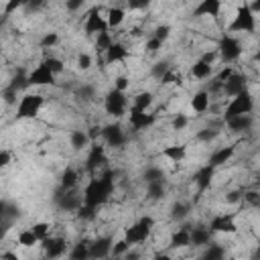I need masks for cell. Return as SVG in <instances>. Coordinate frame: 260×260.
Returning a JSON list of instances; mask_svg holds the SVG:
<instances>
[{
    "mask_svg": "<svg viewBox=\"0 0 260 260\" xmlns=\"http://www.w3.org/2000/svg\"><path fill=\"white\" fill-rule=\"evenodd\" d=\"M258 28V20H256V12L252 10L250 2H244V4H238L234 16H232V22L228 24V32H234V35H254Z\"/></svg>",
    "mask_w": 260,
    "mask_h": 260,
    "instance_id": "cell-1",
    "label": "cell"
},
{
    "mask_svg": "<svg viewBox=\"0 0 260 260\" xmlns=\"http://www.w3.org/2000/svg\"><path fill=\"white\" fill-rule=\"evenodd\" d=\"M154 225H156V219H154L152 215H142V217H138L134 223H130V225L124 228L122 238H124L132 248H134V246H142L144 242L150 240V234H152Z\"/></svg>",
    "mask_w": 260,
    "mask_h": 260,
    "instance_id": "cell-2",
    "label": "cell"
},
{
    "mask_svg": "<svg viewBox=\"0 0 260 260\" xmlns=\"http://www.w3.org/2000/svg\"><path fill=\"white\" fill-rule=\"evenodd\" d=\"M217 51H219V61L221 63H236L246 53L244 43L234 32H228V30L217 39Z\"/></svg>",
    "mask_w": 260,
    "mask_h": 260,
    "instance_id": "cell-3",
    "label": "cell"
},
{
    "mask_svg": "<svg viewBox=\"0 0 260 260\" xmlns=\"http://www.w3.org/2000/svg\"><path fill=\"white\" fill-rule=\"evenodd\" d=\"M45 106V95L43 93H22L18 98V104H16V110H14V118L16 120H35L41 110Z\"/></svg>",
    "mask_w": 260,
    "mask_h": 260,
    "instance_id": "cell-4",
    "label": "cell"
},
{
    "mask_svg": "<svg viewBox=\"0 0 260 260\" xmlns=\"http://www.w3.org/2000/svg\"><path fill=\"white\" fill-rule=\"evenodd\" d=\"M102 108H104V112H106L110 118H114V120L124 118V116L128 114V95H126V91L116 89V87L108 89V91L104 93Z\"/></svg>",
    "mask_w": 260,
    "mask_h": 260,
    "instance_id": "cell-5",
    "label": "cell"
},
{
    "mask_svg": "<svg viewBox=\"0 0 260 260\" xmlns=\"http://www.w3.org/2000/svg\"><path fill=\"white\" fill-rule=\"evenodd\" d=\"M256 108V102H254V95L246 89L234 98H230L223 106V116L221 120H228V118H234V116H242V114H252Z\"/></svg>",
    "mask_w": 260,
    "mask_h": 260,
    "instance_id": "cell-6",
    "label": "cell"
},
{
    "mask_svg": "<svg viewBox=\"0 0 260 260\" xmlns=\"http://www.w3.org/2000/svg\"><path fill=\"white\" fill-rule=\"evenodd\" d=\"M110 30L108 26V20H106V14H102L100 6H93L85 12L83 16V32L87 37H98L100 32H106Z\"/></svg>",
    "mask_w": 260,
    "mask_h": 260,
    "instance_id": "cell-7",
    "label": "cell"
},
{
    "mask_svg": "<svg viewBox=\"0 0 260 260\" xmlns=\"http://www.w3.org/2000/svg\"><path fill=\"white\" fill-rule=\"evenodd\" d=\"M209 230L219 236H238L240 225L236 223V213H215L209 219Z\"/></svg>",
    "mask_w": 260,
    "mask_h": 260,
    "instance_id": "cell-8",
    "label": "cell"
},
{
    "mask_svg": "<svg viewBox=\"0 0 260 260\" xmlns=\"http://www.w3.org/2000/svg\"><path fill=\"white\" fill-rule=\"evenodd\" d=\"M158 116L152 114L150 110L144 112V110H136V108H130L128 110V124L134 132H142V130H150L154 124H156Z\"/></svg>",
    "mask_w": 260,
    "mask_h": 260,
    "instance_id": "cell-9",
    "label": "cell"
},
{
    "mask_svg": "<svg viewBox=\"0 0 260 260\" xmlns=\"http://www.w3.org/2000/svg\"><path fill=\"white\" fill-rule=\"evenodd\" d=\"M26 81H28V87H45V85H55L57 75L45 63H39L32 71L26 73Z\"/></svg>",
    "mask_w": 260,
    "mask_h": 260,
    "instance_id": "cell-10",
    "label": "cell"
},
{
    "mask_svg": "<svg viewBox=\"0 0 260 260\" xmlns=\"http://www.w3.org/2000/svg\"><path fill=\"white\" fill-rule=\"evenodd\" d=\"M128 136L126 132L122 130V126L118 122H112V124H104V130H102V142L110 148H122L126 144Z\"/></svg>",
    "mask_w": 260,
    "mask_h": 260,
    "instance_id": "cell-11",
    "label": "cell"
},
{
    "mask_svg": "<svg viewBox=\"0 0 260 260\" xmlns=\"http://www.w3.org/2000/svg\"><path fill=\"white\" fill-rule=\"evenodd\" d=\"M39 246L43 248V254H45L47 258H59V256H63V254H69V252H67L69 242H67L65 236H55V234H51L49 238L41 240Z\"/></svg>",
    "mask_w": 260,
    "mask_h": 260,
    "instance_id": "cell-12",
    "label": "cell"
},
{
    "mask_svg": "<svg viewBox=\"0 0 260 260\" xmlns=\"http://www.w3.org/2000/svg\"><path fill=\"white\" fill-rule=\"evenodd\" d=\"M236 152H238V146H236V144H223V146L213 148V150L207 154L205 162L211 165L213 169H221L223 165H228V162L236 156Z\"/></svg>",
    "mask_w": 260,
    "mask_h": 260,
    "instance_id": "cell-13",
    "label": "cell"
},
{
    "mask_svg": "<svg viewBox=\"0 0 260 260\" xmlns=\"http://www.w3.org/2000/svg\"><path fill=\"white\" fill-rule=\"evenodd\" d=\"M223 10V0H199L193 8V18H211L217 20Z\"/></svg>",
    "mask_w": 260,
    "mask_h": 260,
    "instance_id": "cell-14",
    "label": "cell"
},
{
    "mask_svg": "<svg viewBox=\"0 0 260 260\" xmlns=\"http://www.w3.org/2000/svg\"><path fill=\"white\" fill-rule=\"evenodd\" d=\"M128 57H130V49H128V45L116 39V41L106 49V53H104V63H106V65L126 63Z\"/></svg>",
    "mask_w": 260,
    "mask_h": 260,
    "instance_id": "cell-15",
    "label": "cell"
},
{
    "mask_svg": "<svg viewBox=\"0 0 260 260\" xmlns=\"http://www.w3.org/2000/svg\"><path fill=\"white\" fill-rule=\"evenodd\" d=\"M187 154H189V146H187L185 142H173V144H167V146L160 148V156H162L165 160L173 162V165L185 162Z\"/></svg>",
    "mask_w": 260,
    "mask_h": 260,
    "instance_id": "cell-16",
    "label": "cell"
},
{
    "mask_svg": "<svg viewBox=\"0 0 260 260\" xmlns=\"http://www.w3.org/2000/svg\"><path fill=\"white\" fill-rule=\"evenodd\" d=\"M112 236H98L89 242V258H106L112 256Z\"/></svg>",
    "mask_w": 260,
    "mask_h": 260,
    "instance_id": "cell-17",
    "label": "cell"
},
{
    "mask_svg": "<svg viewBox=\"0 0 260 260\" xmlns=\"http://www.w3.org/2000/svg\"><path fill=\"white\" fill-rule=\"evenodd\" d=\"M248 89V77L240 71H236L225 83H223V98H234Z\"/></svg>",
    "mask_w": 260,
    "mask_h": 260,
    "instance_id": "cell-18",
    "label": "cell"
},
{
    "mask_svg": "<svg viewBox=\"0 0 260 260\" xmlns=\"http://www.w3.org/2000/svg\"><path fill=\"white\" fill-rule=\"evenodd\" d=\"M189 106H191V110L195 112V114H207L209 112V108H211V93L207 91V89H199V91H195L193 95H191V100H189Z\"/></svg>",
    "mask_w": 260,
    "mask_h": 260,
    "instance_id": "cell-19",
    "label": "cell"
},
{
    "mask_svg": "<svg viewBox=\"0 0 260 260\" xmlns=\"http://www.w3.org/2000/svg\"><path fill=\"white\" fill-rule=\"evenodd\" d=\"M225 128L230 132H250L252 126H254V116L252 114H242V116H234V118H228L223 120Z\"/></svg>",
    "mask_w": 260,
    "mask_h": 260,
    "instance_id": "cell-20",
    "label": "cell"
},
{
    "mask_svg": "<svg viewBox=\"0 0 260 260\" xmlns=\"http://www.w3.org/2000/svg\"><path fill=\"white\" fill-rule=\"evenodd\" d=\"M213 242V232L209 225H191V246L205 248Z\"/></svg>",
    "mask_w": 260,
    "mask_h": 260,
    "instance_id": "cell-21",
    "label": "cell"
},
{
    "mask_svg": "<svg viewBox=\"0 0 260 260\" xmlns=\"http://www.w3.org/2000/svg\"><path fill=\"white\" fill-rule=\"evenodd\" d=\"M79 181H81V173H79V169L67 165V167L63 169V173H61L59 185H61V189H75V187H79Z\"/></svg>",
    "mask_w": 260,
    "mask_h": 260,
    "instance_id": "cell-22",
    "label": "cell"
},
{
    "mask_svg": "<svg viewBox=\"0 0 260 260\" xmlns=\"http://www.w3.org/2000/svg\"><path fill=\"white\" fill-rule=\"evenodd\" d=\"M167 197V179H156L146 183V199L148 201H162Z\"/></svg>",
    "mask_w": 260,
    "mask_h": 260,
    "instance_id": "cell-23",
    "label": "cell"
},
{
    "mask_svg": "<svg viewBox=\"0 0 260 260\" xmlns=\"http://www.w3.org/2000/svg\"><path fill=\"white\" fill-rule=\"evenodd\" d=\"M126 6H110L106 10V20H108V26L110 28H120L124 22H126Z\"/></svg>",
    "mask_w": 260,
    "mask_h": 260,
    "instance_id": "cell-24",
    "label": "cell"
},
{
    "mask_svg": "<svg viewBox=\"0 0 260 260\" xmlns=\"http://www.w3.org/2000/svg\"><path fill=\"white\" fill-rule=\"evenodd\" d=\"M189 215H191V205H189L187 201H181V199H177V201L171 205V209H169V217H171V221H175V223H183Z\"/></svg>",
    "mask_w": 260,
    "mask_h": 260,
    "instance_id": "cell-25",
    "label": "cell"
},
{
    "mask_svg": "<svg viewBox=\"0 0 260 260\" xmlns=\"http://www.w3.org/2000/svg\"><path fill=\"white\" fill-rule=\"evenodd\" d=\"M89 144H91V138H89L87 130L77 128V130L69 132V146L73 150H85V148H89Z\"/></svg>",
    "mask_w": 260,
    "mask_h": 260,
    "instance_id": "cell-26",
    "label": "cell"
},
{
    "mask_svg": "<svg viewBox=\"0 0 260 260\" xmlns=\"http://www.w3.org/2000/svg\"><path fill=\"white\" fill-rule=\"evenodd\" d=\"M189 73H191L193 79L205 81V79H209V77L213 75V65H209V63H205V61H201V59H195V61L191 63Z\"/></svg>",
    "mask_w": 260,
    "mask_h": 260,
    "instance_id": "cell-27",
    "label": "cell"
},
{
    "mask_svg": "<svg viewBox=\"0 0 260 260\" xmlns=\"http://www.w3.org/2000/svg\"><path fill=\"white\" fill-rule=\"evenodd\" d=\"M152 104H154V93H152L150 89H140L138 93H134L130 108H136V110H144V112H148V110L152 108Z\"/></svg>",
    "mask_w": 260,
    "mask_h": 260,
    "instance_id": "cell-28",
    "label": "cell"
},
{
    "mask_svg": "<svg viewBox=\"0 0 260 260\" xmlns=\"http://www.w3.org/2000/svg\"><path fill=\"white\" fill-rule=\"evenodd\" d=\"M16 242H18V246H22V248H35V246L41 244V240H39V236L35 234L32 228L20 230V232L16 234Z\"/></svg>",
    "mask_w": 260,
    "mask_h": 260,
    "instance_id": "cell-29",
    "label": "cell"
},
{
    "mask_svg": "<svg viewBox=\"0 0 260 260\" xmlns=\"http://www.w3.org/2000/svg\"><path fill=\"white\" fill-rule=\"evenodd\" d=\"M41 63H45L55 75H61V73H65V61L61 59V57H57V55H45L43 59H41Z\"/></svg>",
    "mask_w": 260,
    "mask_h": 260,
    "instance_id": "cell-30",
    "label": "cell"
},
{
    "mask_svg": "<svg viewBox=\"0 0 260 260\" xmlns=\"http://www.w3.org/2000/svg\"><path fill=\"white\" fill-rule=\"evenodd\" d=\"M69 258H75V260H83V258H89V242L85 240H79L73 244V248L69 250L67 254Z\"/></svg>",
    "mask_w": 260,
    "mask_h": 260,
    "instance_id": "cell-31",
    "label": "cell"
},
{
    "mask_svg": "<svg viewBox=\"0 0 260 260\" xmlns=\"http://www.w3.org/2000/svg\"><path fill=\"white\" fill-rule=\"evenodd\" d=\"M116 39H114V35L110 32V30H106V32H100L98 37H95V51L100 53V55H104L106 53V49L114 43Z\"/></svg>",
    "mask_w": 260,
    "mask_h": 260,
    "instance_id": "cell-32",
    "label": "cell"
},
{
    "mask_svg": "<svg viewBox=\"0 0 260 260\" xmlns=\"http://www.w3.org/2000/svg\"><path fill=\"white\" fill-rule=\"evenodd\" d=\"M187 126H189V116L187 114H183V112L173 114V118H171V130L173 132H183V130H187Z\"/></svg>",
    "mask_w": 260,
    "mask_h": 260,
    "instance_id": "cell-33",
    "label": "cell"
},
{
    "mask_svg": "<svg viewBox=\"0 0 260 260\" xmlns=\"http://www.w3.org/2000/svg\"><path fill=\"white\" fill-rule=\"evenodd\" d=\"M59 41H61L59 32L49 30V32H45V35L39 39V47H41V49H53L55 45H59Z\"/></svg>",
    "mask_w": 260,
    "mask_h": 260,
    "instance_id": "cell-34",
    "label": "cell"
},
{
    "mask_svg": "<svg viewBox=\"0 0 260 260\" xmlns=\"http://www.w3.org/2000/svg\"><path fill=\"white\" fill-rule=\"evenodd\" d=\"M171 67H173V65H171L167 59L156 61V63L150 67V77H152V79H156V81H160V79H162V75H165V73H167Z\"/></svg>",
    "mask_w": 260,
    "mask_h": 260,
    "instance_id": "cell-35",
    "label": "cell"
},
{
    "mask_svg": "<svg viewBox=\"0 0 260 260\" xmlns=\"http://www.w3.org/2000/svg\"><path fill=\"white\" fill-rule=\"evenodd\" d=\"M162 45H165V43H162L160 39H156L154 35H150V37L146 39V43H144V51H146L148 55H156V53L162 49Z\"/></svg>",
    "mask_w": 260,
    "mask_h": 260,
    "instance_id": "cell-36",
    "label": "cell"
},
{
    "mask_svg": "<svg viewBox=\"0 0 260 260\" xmlns=\"http://www.w3.org/2000/svg\"><path fill=\"white\" fill-rule=\"evenodd\" d=\"M75 63H77V69H79V71H89L91 65H93V59H91L89 53H83V51H81V53H77Z\"/></svg>",
    "mask_w": 260,
    "mask_h": 260,
    "instance_id": "cell-37",
    "label": "cell"
},
{
    "mask_svg": "<svg viewBox=\"0 0 260 260\" xmlns=\"http://www.w3.org/2000/svg\"><path fill=\"white\" fill-rule=\"evenodd\" d=\"M30 228L35 230V234L39 236V240H45V238H49V236L53 234V230H51V223H49V221H37V223H32Z\"/></svg>",
    "mask_w": 260,
    "mask_h": 260,
    "instance_id": "cell-38",
    "label": "cell"
},
{
    "mask_svg": "<svg viewBox=\"0 0 260 260\" xmlns=\"http://www.w3.org/2000/svg\"><path fill=\"white\" fill-rule=\"evenodd\" d=\"M223 254H225V248L217 242H211L209 246H205V252H203L205 258H221Z\"/></svg>",
    "mask_w": 260,
    "mask_h": 260,
    "instance_id": "cell-39",
    "label": "cell"
},
{
    "mask_svg": "<svg viewBox=\"0 0 260 260\" xmlns=\"http://www.w3.org/2000/svg\"><path fill=\"white\" fill-rule=\"evenodd\" d=\"M150 4H152V0H126V2H124L126 10H130V12H140V10H146Z\"/></svg>",
    "mask_w": 260,
    "mask_h": 260,
    "instance_id": "cell-40",
    "label": "cell"
},
{
    "mask_svg": "<svg viewBox=\"0 0 260 260\" xmlns=\"http://www.w3.org/2000/svg\"><path fill=\"white\" fill-rule=\"evenodd\" d=\"M130 248H132V246L122 238V240H118V242L112 244V256H126V254L130 252Z\"/></svg>",
    "mask_w": 260,
    "mask_h": 260,
    "instance_id": "cell-41",
    "label": "cell"
},
{
    "mask_svg": "<svg viewBox=\"0 0 260 260\" xmlns=\"http://www.w3.org/2000/svg\"><path fill=\"white\" fill-rule=\"evenodd\" d=\"M45 8H47V0H28L22 10H24L26 14H37V12L45 10Z\"/></svg>",
    "mask_w": 260,
    "mask_h": 260,
    "instance_id": "cell-42",
    "label": "cell"
},
{
    "mask_svg": "<svg viewBox=\"0 0 260 260\" xmlns=\"http://www.w3.org/2000/svg\"><path fill=\"white\" fill-rule=\"evenodd\" d=\"M26 2H28V0H6V4H4V16L12 14V12L20 10V8H24Z\"/></svg>",
    "mask_w": 260,
    "mask_h": 260,
    "instance_id": "cell-43",
    "label": "cell"
},
{
    "mask_svg": "<svg viewBox=\"0 0 260 260\" xmlns=\"http://www.w3.org/2000/svg\"><path fill=\"white\" fill-rule=\"evenodd\" d=\"M236 71H238V69H234V65H223V67H221V69H219V71H217L213 77H215L217 81L225 83V81H228V79H230V77H232Z\"/></svg>",
    "mask_w": 260,
    "mask_h": 260,
    "instance_id": "cell-44",
    "label": "cell"
},
{
    "mask_svg": "<svg viewBox=\"0 0 260 260\" xmlns=\"http://www.w3.org/2000/svg\"><path fill=\"white\" fill-rule=\"evenodd\" d=\"M150 35H154L156 39H160V41L165 43V41H169V37H171V26H169V24H156Z\"/></svg>",
    "mask_w": 260,
    "mask_h": 260,
    "instance_id": "cell-45",
    "label": "cell"
},
{
    "mask_svg": "<svg viewBox=\"0 0 260 260\" xmlns=\"http://www.w3.org/2000/svg\"><path fill=\"white\" fill-rule=\"evenodd\" d=\"M65 10L69 12V14H75V12H79L83 6H85V0H65Z\"/></svg>",
    "mask_w": 260,
    "mask_h": 260,
    "instance_id": "cell-46",
    "label": "cell"
},
{
    "mask_svg": "<svg viewBox=\"0 0 260 260\" xmlns=\"http://www.w3.org/2000/svg\"><path fill=\"white\" fill-rule=\"evenodd\" d=\"M112 87L122 89V91H128V87H130V77H128V75H116V77H114V85H112Z\"/></svg>",
    "mask_w": 260,
    "mask_h": 260,
    "instance_id": "cell-47",
    "label": "cell"
},
{
    "mask_svg": "<svg viewBox=\"0 0 260 260\" xmlns=\"http://www.w3.org/2000/svg\"><path fill=\"white\" fill-rule=\"evenodd\" d=\"M10 158H12V152L8 148H2V152H0V167L6 169L10 165Z\"/></svg>",
    "mask_w": 260,
    "mask_h": 260,
    "instance_id": "cell-48",
    "label": "cell"
},
{
    "mask_svg": "<svg viewBox=\"0 0 260 260\" xmlns=\"http://www.w3.org/2000/svg\"><path fill=\"white\" fill-rule=\"evenodd\" d=\"M252 59H254L256 63H260V39H258V43H256V49H254V55H252Z\"/></svg>",
    "mask_w": 260,
    "mask_h": 260,
    "instance_id": "cell-49",
    "label": "cell"
},
{
    "mask_svg": "<svg viewBox=\"0 0 260 260\" xmlns=\"http://www.w3.org/2000/svg\"><path fill=\"white\" fill-rule=\"evenodd\" d=\"M250 6H252V10H254L256 14H260V0H252Z\"/></svg>",
    "mask_w": 260,
    "mask_h": 260,
    "instance_id": "cell-50",
    "label": "cell"
},
{
    "mask_svg": "<svg viewBox=\"0 0 260 260\" xmlns=\"http://www.w3.org/2000/svg\"><path fill=\"white\" fill-rule=\"evenodd\" d=\"M254 256H258V258H260V238H258V242H256V250H254Z\"/></svg>",
    "mask_w": 260,
    "mask_h": 260,
    "instance_id": "cell-51",
    "label": "cell"
}]
</instances>
